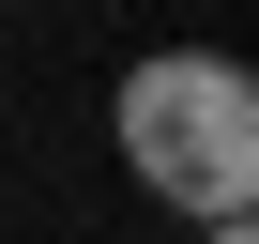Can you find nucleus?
<instances>
[{
	"label": "nucleus",
	"instance_id": "f257e3e1",
	"mask_svg": "<svg viewBox=\"0 0 259 244\" xmlns=\"http://www.w3.org/2000/svg\"><path fill=\"white\" fill-rule=\"evenodd\" d=\"M122 153H138V183H168L198 214H244V183H259V92H244V61H138L122 76Z\"/></svg>",
	"mask_w": 259,
	"mask_h": 244
},
{
	"label": "nucleus",
	"instance_id": "f03ea898",
	"mask_svg": "<svg viewBox=\"0 0 259 244\" xmlns=\"http://www.w3.org/2000/svg\"><path fill=\"white\" fill-rule=\"evenodd\" d=\"M229 244H244V229H229Z\"/></svg>",
	"mask_w": 259,
	"mask_h": 244
}]
</instances>
